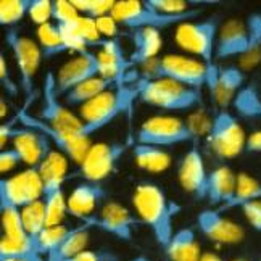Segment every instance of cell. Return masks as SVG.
I'll list each match as a JSON object with an SVG mask.
<instances>
[{
	"label": "cell",
	"instance_id": "1",
	"mask_svg": "<svg viewBox=\"0 0 261 261\" xmlns=\"http://www.w3.org/2000/svg\"><path fill=\"white\" fill-rule=\"evenodd\" d=\"M133 205L140 223L150 229L155 242L165 250L176 232L174 218L180 212V206L153 182H140L136 186Z\"/></svg>",
	"mask_w": 261,
	"mask_h": 261
},
{
	"label": "cell",
	"instance_id": "2",
	"mask_svg": "<svg viewBox=\"0 0 261 261\" xmlns=\"http://www.w3.org/2000/svg\"><path fill=\"white\" fill-rule=\"evenodd\" d=\"M136 100H139L136 83L113 87L90 100L79 108V118L84 123L81 136L90 139L95 133L105 129L119 116L127 113Z\"/></svg>",
	"mask_w": 261,
	"mask_h": 261
},
{
	"label": "cell",
	"instance_id": "3",
	"mask_svg": "<svg viewBox=\"0 0 261 261\" xmlns=\"http://www.w3.org/2000/svg\"><path fill=\"white\" fill-rule=\"evenodd\" d=\"M216 39H218V23L216 19H194V21L182 23L176 28L174 41L176 44L186 50V52L195 55L203 62L208 69V83L206 87L212 92L219 66L215 63V50H216Z\"/></svg>",
	"mask_w": 261,
	"mask_h": 261
},
{
	"label": "cell",
	"instance_id": "4",
	"mask_svg": "<svg viewBox=\"0 0 261 261\" xmlns=\"http://www.w3.org/2000/svg\"><path fill=\"white\" fill-rule=\"evenodd\" d=\"M139 102L168 112H186L202 103V90L171 79H145L136 83Z\"/></svg>",
	"mask_w": 261,
	"mask_h": 261
},
{
	"label": "cell",
	"instance_id": "5",
	"mask_svg": "<svg viewBox=\"0 0 261 261\" xmlns=\"http://www.w3.org/2000/svg\"><path fill=\"white\" fill-rule=\"evenodd\" d=\"M200 15H202L200 8H195L186 15H166L150 5L148 0H119L115 4L112 12V16L119 26L129 28L133 31L142 28L163 29L169 26H179L187 21H194Z\"/></svg>",
	"mask_w": 261,
	"mask_h": 261
},
{
	"label": "cell",
	"instance_id": "6",
	"mask_svg": "<svg viewBox=\"0 0 261 261\" xmlns=\"http://www.w3.org/2000/svg\"><path fill=\"white\" fill-rule=\"evenodd\" d=\"M39 171L44 180L42 202L45 205L47 227L58 226L62 224L65 215L68 213V198H65L63 192V184L68 177L65 155L52 150V153L39 165Z\"/></svg>",
	"mask_w": 261,
	"mask_h": 261
},
{
	"label": "cell",
	"instance_id": "7",
	"mask_svg": "<svg viewBox=\"0 0 261 261\" xmlns=\"http://www.w3.org/2000/svg\"><path fill=\"white\" fill-rule=\"evenodd\" d=\"M5 42L12 50L19 76V89L24 95V108H29L36 97V74L44 58L42 48L33 39L19 34L18 29L10 28L5 33Z\"/></svg>",
	"mask_w": 261,
	"mask_h": 261
},
{
	"label": "cell",
	"instance_id": "8",
	"mask_svg": "<svg viewBox=\"0 0 261 261\" xmlns=\"http://www.w3.org/2000/svg\"><path fill=\"white\" fill-rule=\"evenodd\" d=\"M145 79H171L184 86L202 90L208 83V69L203 62L186 55H165L144 66Z\"/></svg>",
	"mask_w": 261,
	"mask_h": 261
},
{
	"label": "cell",
	"instance_id": "9",
	"mask_svg": "<svg viewBox=\"0 0 261 261\" xmlns=\"http://www.w3.org/2000/svg\"><path fill=\"white\" fill-rule=\"evenodd\" d=\"M197 139V130L174 116H152L137 129V144L160 148L190 144Z\"/></svg>",
	"mask_w": 261,
	"mask_h": 261
},
{
	"label": "cell",
	"instance_id": "10",
	"mask_svg": "<svg viewBox=\"0 0 261 261\" xmlns=\"http://www.w3.org/2000/svg\"><path fill=\"white\" fill-rule=\"evenodd\" d=\"M212 152L221 160H232L245 152L247 136L236 115L229 110H218L208 130Z\"/></svg>",
	"mask_w": 261,
	"mask_h": 261
},
{
	"label": "cell",
	"instance_id": "11",
	"mask_svg": "<svg viewBox=\"0 0 261 261\" xmlns=\"http://www.w3.org/2000/svg\"><path fill=\"white\" fill-rule=\"evenodd\" d=\"M16 116H18L19 124L42 133L60 153L68 156L77 166L84 162L89 148L92 147L89 137H83L76 133H69V130H62V129H55L52 126H48L44 121H41L37 116H33L24 107L16 113Z\"/></svg>",
	"mask_w": 261,
	"mask_h": 261
},
{
	"label": "cell",
	"instance_id": "12",
	"mask_svg": "<svg viewBox=\"0 0 261 261\" xmlns=\"http://www.w3.org/2000/svg\"><path fill=\"white\" fill-rule=\"evenodd\" d=\"M129 145L126 142H102L95 144L89 148L84 162L77 166L74 173L69 177H81L86 182H97L100 184L103 179L115 171L118 162L124 156Z\"/></svg>",
	"mask_w": 261,
	"mask_h": 261
},
{
	"label": "cell",
	"instance_id": "13",
	"mask_svg": "<svg viewBox=\"0 0 261 261\" xmlns=\"http://www.w3.org/2000/svg\"><path fill=\"white\" fill-rule=\"evenodd\" d=\"M37 118L55 129L69 130V133H76L79 136H81V130L84 127V123H83V119L79 118V115L69 112L68 107L60 100V95L57 92L55 73L52 71H47L44 77L42 103H41V108H39Z\"/></svg>",
	"mask_w": 261,
	"mask_h": 261
},
{
	"label": "cell",
	"instance_id": "14",
	"mask_svg": "<svg viewBox=\"0 0 261 261\" xmlns=\"http://www.w3.org/2000/svg\"><path fill=\"white\" fill-rule=\"evenodd\" d=\"M83 223L90 229H98L105 234L123 240V242H130L134 237V229L142 224L134 213H130L126 206L118 202L105 203L98 213L87 216L83 219Z\"/></svg>",
	"mask_w": 261,
	"mask_h": 261
},
{
	"label": "cell",
	"instance_id": "15",
	"mask_svg": "<svg viewBox=\"0 0 261 261\" xmlns=\"http://www.w3.org/2000/svg\"><path fill=\"white\" fill-rule=\"evenodd\" d=\"M0 192L5 194L19 208L42 200L44 180L39 166L28 168L12 177H4L0 180Z\"/></svg>",
	"mask_w": 261,
	"mask_h": 261
},
{
	"label": "cell",
	"instance_id": "16",
	"mask_svg": "<svg viewBox=\"0 0 261 261\" xmlns=\"http://www.w3.org/2000/svg\"><path fill=\"white\" fill-rule=\"evenodd\" d=\"M197 227L206 239L221 245H237L244 240L245 230L229 219L218 208H206L197 215Z\"/></svg>",
	"mask_w": 261,
	"mask_h": 261
},
{
	"label": "cell",
	"instance_id": "17",
	"mask_svg": "<svg viewBox=\"0 0 261 261\" xmlns=\"http://www.w3.org/2000/svg\"><path fill=\"white\" fill-rule=\"evenodd\" d=\"M98 76H100V63L97 54L92 52L79 54L71 60H68L63 66L58 68V71L55 74L57 92L60 97H63L79 84Z\"/></svg>",
	"mask_w": 261,
	"mask_h": 261
},
{
	"label": "cell",
	"instance_id": "18",
	"mask_svg": "<svg viewBox=\"0 0 261 261\" xmlns=\"http://www.w3.org/2000/svg\"><path fill=\"white\" fill-rule=\"evenodd\" d=\"M208 177L203 156L198 148H190L184 153L177 165L179 184L187 194L197 200H206L208 197Z\"/></svg>",
	"mask_w": 261,
	"mask_h": 261
},
{
	"label": "cell",
	"instance_id": "19",
	"mask_svg": "<svg viewBox=\"0 0 261 261\" xmlns=\"http://www.w3.org/2000/svg\"><path fill=\"white\" fill-rule=\"evenodd\" d=\"M13 148L23 156V163L28 168L39 166L52 153V142L36 129L19 126L13 133Z\"/></svg>",
	"mask_w": 261,
	"mask_h": 261
},
{
	"label": "cell",
	"instance_id": "20",
	"mask_svg": "<svg viewBox=\"0 0 261 261\" xmlns=\"http://www.w3.org/2000/svg\"><path fill=\"white\" fill-rule=\"evenodd\" d=\"M248 48L247 24L237 18L227 19L218 31L215 57L219 60L242 58Z\"/></svg>",
	"mask_w": 261,
	"mask_h": 261
},
{
	"label": "cell",
	"instance_id": "21",
	"mask_svg": "<svg viewBox=\"0 0 261 261\" xmlns=\"http://www.w3.org/2000/svg\"><path fill=\"white\" fill-rule=\"evenodd\" d=\"M107 197L105 189L102 184L97 182H86L83 180L81 184H77L73 192L68 197V213L73 215L74 218L86 219L90 216V213L100 205V202H103Z\"/></svg>",
	"mask_w": 261,
	"mask_h": 261
},
{
	"label": "cell",
	"instance_id": "22",
	"mask_svg": "<svg viewBox=\"0 0 261 261\" xmlns=\"http://www.w3.org/2000/svg\"><path fill=\"white\" fill-rule=\"evenodd\" d=\"M237 189V174L227 166H219L210 171L208 177V197L212 205L218 206L219 212H224L232 202Z\"/></svg>",
	"mask_w": 261,
	"mask_h": 261
},
{
	"label": "cell",
	"instance_id": "23",
	"mask_svg": "<svg viewBox=\"0 0 261 261\" xmlns=\"http://www.w3.org/2000/svg\"><path fill=\"white\" fill-rule=\"evenodd\" d=\"M245 74L242 68L239 66H219V73L213 90L210 92L213 102L219 107V110H227L232 107L234 98L244 87Z\"/></svg>",
	"mask_w": 261,
	"mask_h": 261
},
{
	"label": "cell",
	"instance_id": "24",
	"mask_svg": "<svg viewBox=\"0 0 261 261\" xmlns=\"http://www.w3.org/2000/svg\"><path fill=\"white\" fill-rule=\"evenodd\" d=\"M130 39H133L134 45L133 52L129 55L130 66H144L145 63L155 60L163 44L160 29L152 28L134 29L130 33Z\"/></svg>",
	"mask_w": 261,
	"mask_h": 261
},
{
	"label": "cell",
	"instance_id": "25",
	"mask_svg": "<svg viewBox=\"0 0 261 261\" xmlns=\"http://www.w3.org/2000/svg\"><path fill=\"white\" fill-rule=\"evenodd\" d=\"M165 253L169 261H200L203 255L192 227L177 229L166 245Z\"/></svg>",
	"mask_w": 261,
	"mask_h": 261
},
{
	"label": "cell",
	"instance_id": "26",
	"mask_svg": "<svg viewBox=\"0 0 261 261\" xmlns=\"http://www.w3.org/2000/svg\"><path fill=\"white\" fill-rule=\"evenodd\" d=\"M0 221H2L4 237L13 239V240H23V242L33 240L28 236L24 229L21 208L16 206L12 200L2 192H0Z\"/></svg>",
	"mask_w": 261,
	"mask_h": 261
},
{
	"label": "cell",
	"instance_id": "27",
	"mask_svg": "<svg viewBox=\"0 0 261 261\" xmlns=\"http://www.w3.org/2000/svg\"><path fill=\"white\" fill-rule=\"evenodd\" d=\"M136 165L147 173H162L171 166V155L165 148L147 144H136L133 147Z\"/></svg>",
	"mask_w": 261,
	"mask_h": 261
},
{
	"label": "cell",
	"instance_id": "28",
	"mask_svg": "<svg viewBox=\"0 0 261 261\" xmlns=\"http://www.w3.org/2000/svg\"><path fill=\"white\" fill-rule=\"evenodd\" d=\"M89 230L90 227L84 223L73 227L71 232L68 234V237L45 259L47 261H65V259L76 258L79 253H83L84 250H87L86 247L89 242Z\"/></svg>",
	"mask_w": 261,
	"mask_h": 261
},
{
	"label": "cell",
	"instance_id": "29",
	"mask_svg": "<svg viewBox=\"0 0 261 261\" xmlns=\"http://www.w3.org/2000/svg\"><path fill=\"white\" fill-rule=\"evenodd\" d=\"M116 87L113 81H108L105 77H94L89 79V81L79 84L73 90H69L66 95H63V103L66 107H79L86 105L90 100H94L100 94L107 92V90Z\"/></svg>",
	"mask_w": 261,
	"mask_h": 261
},
{
	"label": "cell",
	"instance_id": "30",
	"mask_svg": "<svg viewBox=\"0 0 261 261\" xmlns=\"http://www.w3.org/2000/svg\"><path fill=\"white\" fill-rule=\"evenodd\" d=\"M248 48L247 54L240 58V65L245 69L255 68L261 62V13H252L247 18Z\"/></svg>",
	"mask_w": 261,
	"mask_h": 261
},
{
	"label": "cell",
	"instance_id": "31",
	"mask_svg": "<svg viewBox=\"0 0 261 261\" xmlns=\"http://www.w3.org/2000/svg\"><path fill=\"white\" fill-rule=\"evenodd\" d=\"M232 108L240 118L259 119L261 121V95L255 84H248L240 89L232 102Z\"/></svg>",
	"mask_w": 261,
	"mask_h": 261
},
{
	"label": "cell",
	"instance_id": "32",
	"mask_svg": "<svg viewBox=\"0 0 261 261\" xmlns=\"http://www.w3.org/2000/svg\"><path fill=\"white\" fill-rule=\"evenodd\" d=\"M258 200H261V182L247 173H240V174H237L236 195L224 212H227V210H234V208H240L248 202H258Z\"/></svg>",
	"mask_w": 261,
	"mask_h": 261
},
{
	"label": "cell",
	"instance_id": "33",
	"mask_svg": "<svg viewBox=\"0 0 261 261\" xmlns=\"http://www.w3.org/2000/svg\"><path fill=\"white\" fill-rule=\"evenodd\" d=\"M37 41L42 48L44 58H52V57L63 54V52H68L57 23H47L44 26H39L37 28Z\"/></svg>",
	"mask_w": 261,
	"mask_h": 261
},
{
	"label": "cell",
	"instance_id": "34",
	"mask_svg": "<svg viewBox=\"0 0 261 261\" xmlns=\"http://www.w3.org/2000/svg\"><path fill=\"white\" fill-rule=\"evenodd\" d=\"M21 215H23V224L28 236L36 242L37 237L47 227V215H45L44 202L42 200H37V202L21 208Z\"/></svg>",
	"mask_w": 261,
	"mask_h": 261
},
{
	"label": "cell",
	"instance_id": "35",
	"mask_svg": "<svg viewBox=\"0 0 261 261\" xmlns=\"http://www.w3.org/2000/svg\"><path fill=\"white\" fill-rule=\"evenodd\" d=\"M31 0H2L0 2V24L13 28L29 15Z\"/></svg>",
	"mask_w": 261,
	"mask_h": 261
},
{
	"label": "cell",
	"instance_id": "36",
	"mask_svg": "<svg viewBox=\"0 0 261 261\" xmlns=\"http://www.w3.org/2000/svg\"><path fill=\"white\" fill-rule=\"evenodd\" d=\"M71 229L73 227H66L63 224L45 227L44 232L39 236L37 240H36V245H37L39 253L47 258L68 237V234L71 232Z\"/></svg>",
	"mask_w": 261,
	"mask_h": 261
},
{
	"label": "cell",
	"instance_id": "37",
	"mask_svg": "<svg viewBox=\"0 0 261 261\" xmlns=\"http://www.w3.org/2000/svg\"><path fill=\"white\" fill-rule=\"evenodd\" d=\"M69 26H71L74 31L84 39L89 47H102L103 45L105 39L100 36L98 29H97V21L94 18L81 15L76 21L69 23Z\"/></svg>",
	"mask_w": 261,
	"mask_h": 261
},
{
	"label": "cell",
	"instance_id": "38",
	"mask_svg": "<svg viewBox=\"0 0 261 261\" xmlns=\"http://www.w3.org/2000/svg\"><path fill=\"white\" fill-rule=\"evenodd\" d=\"M79 15L98 19L102 16L112 15L115 4L113 0H71Z\"/></svg>",
	"mask_w": 261,
	"mask_h": 261
},
{
	"label": "cell",
	"instance_id": "39",
	"mask_svg": "<svg viewBox=\"0 0 261 261\" xmlns=\"http://www.w3.org/2000/svg\"><path fill=\"white\" fill-rule=\"evenodd\" d=\"M81 16L71 0H54L52 19L57 24H69Z\"/></svg>",
	"mask_w": 261,
	"mask_h": 261
},
{
	"label": "cell",
	"instance_id": "40",
	"mask_svg": "<svg viewBox=\"0 0 261 261\" xmlns=\"http://www.w3.org/2000/svg\"><path fill=\"white\" fill-rule=\"evenodd\" d=\"M52 4L54 0H31L29 7V19L39 26H44L47 23H52Z\"/></svg>",
	"mask_w": 261,
	"mask_h": 261
},
{
	"label": "cell",
	"instance_id": "41",
	"mask_svg": "<svg viewBox=\"0 0 261 261\" xmlns=\"http://www.w3.org/2000/svg\"><path fill=\"white\" fill-rule=\"evenodd\" d=\"M148 4L155 7L160 12H163L166 15H173V16H177V15H186L189 12H192V8L190 7V2H186V0H148Z\"/></svg>",
	"mask_w": 261,
	"mask_h": 261
},
{
	"label": "cell",
	"instance_id": "42",
	"mask_svg": "<svg viewBox=\"0 0 261 261\" xmlns=\"http://www.w3.org/2000/svg\"><path fill=\"white\" fill-rule=\"evenodd\" d=\"M0 83H2L4 90L10 97H18L19 92H21V89H19L18 83L12 77V74H10L5 55H0Z\"/></svg>",
	"mask_w": 261,
	"mask_h": 261
},
{
	"label": "cell",
	"instance_id": "43",
	"mask_svg": "<svg viewBox=\"0 0 261 261\" xmlns=\"http://www.w3.org/2000/svg\"><path fill=\"white\" fill-rule=\"evenodd\" d=\"M248 224L252 226L256 232H261V200L258 202H248L240 206Z\"/></svg>",
	"mask_w": 261,
	"mask_h": 261
},
{
	"label": "cell",
	"instance_id": "44",
	"mask_svg": "<svg viewBox=\"0 0 261 261\" xmlns=\"http://www.w3.org/2000/svg\"><path fill=\"white\" fill-rule=\"evenodd\" d=\"M23 163V156L19 155L16 148H4L0 152V171L8 173L15 169L18 165Z\"/></svg>",
	"mask_w": 261,
	"mask_h": 261
},
{
	"label": "cell",
	"instance_id": "45",
	"mask_svg": "<svg viewBox=\"0 0 261 261\" xmlns=\"http://www.w3.org/2000/svg\"><path fill=\"white\" fill-rule=\"evenodd\" d=\"M97 21V29L100 36H102L103 39H118L119 36V24L116 23V19L108 15V16H102L95 19Z\"/></svg>",
	"mask_w": 261,
	"mask_h": 261
},
{
	"label": "cell",
	"instance_id": "46",
	"mask_svg": "<svg viewBox=\"0 0 261 261\" xmlns=\"http://www.w3.org/2000/svg\"><path fill=\"white\" fill-rule=\"evenodd\" d=\"M74 261H119V256L108 250H84Z\"/></svg>",
	"mask_w": 261,
	"mask_h": 261
},
{
	"label": "cell",
	"instance_id": "47",
	"mask_svg": "<svg viewBox=\"0 0 261 261\" xmlns=\"http://www.w3.org/2000/svg\"><path fill=\"white\" fill-rule=\"evenodd\" d=\"M247 153H256L261 155V129L255 130L253 134L247 137V145H245Z\"/></svg>",
	"mask_w": 261,
	"mask_h": 261
},
{
	"label": "cell",
	"instance_id": "48",
	"mask_svg": "<svg viewBox=\"0 0 261 261\" xmlns=\"http://www.w3.org/2000/svg\"><path fill=\"white\" fill-rule=\"evenodd\" d=\"M0 261H47L41 253H28L18 256H0Z\"/></svg>",
	"mask_w": 261,
	"mask_h": 261
},
{
	"label": "cell",
	"instance_id": "49",
	"mask_svg": "<svg viewBox=\"0 0 261 261\" xmlns=\"http://www.w3.org/2000/svg\"><path fill=\"white\" fill-rule=\"evenodd\" d=\"M200 261H224L223 258H221L219 255L213 253V252H206L202 255V258H200Z\"/></svg>",
	"mask_w": 261,
	"mask_h": 261
},
{
	"label": "cell",
	"instance_id": "50",
	"mask_svg": "<svg viewBox=\"0 0 261 261\" xmlns=\"http://www.w3.org/2000/svg\"><path fill=\"white\" fill-rule=\"evenodd\" d=\"M127 261H148V258H145V256H136V258L127 259Z\"/></svg>",
	"mask_w": 261,
	"mask_h": 261
},
{
	"label": "cell",
	"instance_id": "51",
	"mask_svg": "<svg viewBox=\"0 0 261 261\" xmlns=\"http://www.w3.org/2000/svg\"><path fill=\"white\" fill-rule=\"evenodd\" d=\"M234 261H248V259H244V258H239V259H234Z\"/></svg>",
	"mask_w": 261,
	"mask_h": 261
},
{
	"label": "cell",
	"instance_id": "52",
	"mask_svg": "<svg viewBox=\"0 0 261 261\" xmlns=\"http://www.w3.org/2000/svg\"><path fill=\"white\" fill-rule=\"evenodd\" d=\"M65 261H74V258L73 259H65Z\"/></svg>",
	"mask_w": 261,
	"mask_h": 261
},
{
	"label": "cell",
	"instance_id": "53",
	"mask_svg": "<svg viewBox=\"0 0 261 261\" xmlns=\"http://www.w3.org/2000/svg\"><path fill=\"white\" fill-rule=\"evenodd\" d=\"M258 261H261V256H259V259H258Z\"/></svg>",
	"mask_w": 261,
	"mask_h": 261
}]
</instances>
